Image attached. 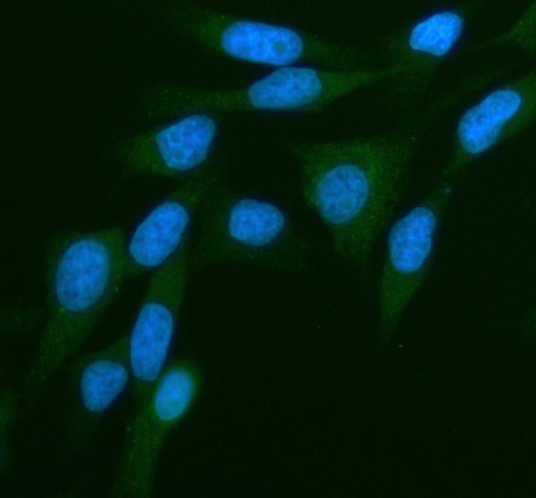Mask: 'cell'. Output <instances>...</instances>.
<instances>
[{
  "instance_id": "obj_1",
  "label": "cell",
  "mask_w": 536,
  "mask_h": 498,
  "mask_svg": "<svg viewBox=\"0 0 536 498\" xmlns=\"http://www.w3.org/2000/svg\"><path fill=\"white\" fill-rule=\"evenodd\" d=\"M471 91L460 79L384 131L289 146L302 197L348 270L365 275L408 193L424 136Z\"/></svg>"
},
{
  "instance_id": "obj_8",
  "label": "cell",
  "mask_w": 536,
  "mask_h": 498,
  "mask_svg": "<svg viewBox=\"0 0 536 498\" xmlns=\"http://www.w3.org/2000/svg\"><path fill=\"white\" fill-rule=\"evenodd\" d=\"M188 236L175 253L153 270L129 339L135 410L146 401L165 368L187 286Z\"/></svg>"
},
{
  "instance_id": "obj_3",
  "label": "cell",
  "mask_w": 536,
  "mask_h": 498,
  "mask_svg": "<svg viewBox=\"0 0 536 498\" xmlns=\"http://www.w3.org/2000/svg\"><path fill=\"white\" fill-rule=\"evenodd\" d=\"M191 264L206 269L241 264L279 274L311 269L313 248L275 204L219 182L197 216Z\"/></svg>"
},
{
  "instance_id": "obj_11",
  "label": "cell",
  "mask_w": 536,
  "mask_h": 498,
  "mask_svg": "<svg viewBox=\"0 0 536 498\" xmlns=\"http://www.w3.org/2000/svg\"><path fill=\"white\" fill-rule=\"evenodd\" d=\"M220 130L215 115L186 114L120 139L112 154L127 176L185 178L211 161Z\"/></svg>"
},
{
  "instance_id": "obj_6",
  "label": "cell",
  "mask_w": 536,
  "mask_h": 498,
  "mask_svg": "<svg viewBox=\"0 0 536 498\" xmlns=\"http://www.w3.org/2000/svg\"><path fill=\"white\" fill-rule=\"evenodd\" d=\"M479 7L475 1L455 3L412 20L383 38L379 85L391 105L413 112L428 99Z\"/></svg>"
},
{
  "instance_id": "obj_10",
  "label": "cell",
  "mask_w": 536,
  "mask_h": 498,
  "mask_svg": "<svg viewBox=\"0 0 536 498\" xmlns=\"http://www.w3.org/2000/svg\"><path fill=\"white\" fill-rule=\"evenodd\" d=\"M535 114L533 69L491 89L462 113L449 157L437 180L453 184L480 157L529 129Z\"/></svg>"
},
{
  "instance_id": "obj_2",
  "label": "cell",
  "mask_w": 536,
  "mask_h": 498,
  "mask_svg": "<svg viewBox=\"0 0 536 498\" xmlns=\"http://www.w3.org/2000/svg\"><path fill=\"white\" fill-rule=\"evenodd\" d=\"M127 243L119 227L61 230L44 254L46 319L25 379L41 389L87 342L127 277Z\"/></svg>"
},
{
  "instance_id": "obj_7",
  "label": "cell",
  "mask_w": 536,
  "mask_h": 498,
  "mask_svg": "<svg viewBox=\"0 0 536 498\" xmlns=\"http://www.w3.org/2000/svg\"><path fill=\"white\" fill-rule=\"evenodd\" d=\"M201 385L198 365L189 357L164 368L146 401L135 410L111 485L112 497H152L164 440L192 410Z\"/></svg>"
},
{
  "instance_id": "obj_4",
  "label": "cell",
  "mask_w": 536,
  "mask_h": 498,
  "mask_svg": "<svg viewBox=\"0 0 536 498\" xmlns=\"http://www.w3.org/2000/svg\"><path fill=\"white\" fill-rule=\"evenodd\" d=\"M379 67L342 70L315 66L282 67L248 84L199 87L178 83L155 85L143 96L147 119L190 113L296 112L316 110L364 87L380 84Z\"/></svg>"
},
{
  "instance_id": "obj_9",
  "label": "cell",
  "mask_w": 536,
  "mask_h": 498,
  "mask_svg": "<svg viewBox=\"0 0 536 498\" xmlns=\"http://www.w3.org/2000/svg\"><path fill=\"white\" fill-rule=\"evenodd\" d=\"M453 184H436L413 208L397 217L384 237L379 293L390 320L427 277Z\"/></svg>"
},
{
  "instance_id": "obj_13",
  "label": "cell",
  "mask_w": 536,
  "mask_h": 498,
  "mask_svg": "<svg viewBox=\"0 0 536 498\" xmlns=\"http://www.w3.org/2000/svg\"><path fill=\"white\" fill-rule=\"evenodd\" d=\"M129 339L126 334L78 362L72 376L71 408L80 430L89 429L131 379Z\"/></svg>"
},
{
  "instance_id": "obj_12",
  "label": "cell",
  "mask_w": 536,
  "mask_h": 498,
  "mask_svg": "<svg viewBox=\"0 0 536 498\" xmlns=\"http://www.w3.org/2000/svg\"><path fill=\"white\" fill-rule=\"evenodd\" d=\"M223 176L222 166L210 161L185 177L149 212L127 244L128 278L155 270L175 253L207 195Z\"/></svg>"
},
{
  "instance_id": "obj_5",
  "label": "cell",
  "mask_w": 536,
  "mask_h": 498,
  "mask_svg": "<svg viewBox=\"0 0 536 498\" xmlns=\"http://www.w3.org/2000/svg\"><path fill=\"white\" fill-rule=\"evenodd\" d=\"M161 13L180 35L215 55L268 66L367 67L366 53L289 25L189 0L167 1Z\"/></svg>"
},
{
  "instance_id": "obj_14",
  "label": "cell",
  "mask_w": 536,
  "mask_h": 498,
  "mask_svg": "<svg viewBox=\"0 0 536 498\" xmlns=\"http://www.w3.org/2000/svg\"><path fill=\"white\" fill-rule=\"evenodd\" d=\"M536 3L532 2L520 15L498 35L485 41L480 48L513 49L527 54L529 57L535 56L536 50Z\"/></svg>"
}]
</instances>
